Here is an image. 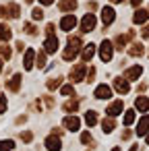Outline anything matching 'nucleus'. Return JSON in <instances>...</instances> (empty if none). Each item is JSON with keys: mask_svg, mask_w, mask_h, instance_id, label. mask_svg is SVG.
Segmentation results:
<instances>
[{"mask_svg": "<svg viewBox=\"0 0 149 151\" xmlns=\"http://www.w3.org/2000/svg\"><path fill=\"white\" fill-rule=\"evenodd\" d=\"M93 27H95V15H85L83 21H81V29H83V33L93 31Z\"/></svg>", "mask_w": 149, "mask_h": 151, "instance_id": "7ed1b4c3", "label": "nucleus"}, {"mask_svg": "<svg viewBox=\"0 0 149 151\" xmlns=\"http://www.w3.org/2000/svg\"><path fill=\"white\" fill-rule=\"evenodd\" d=\"M4 110H6V99H4V95H0V114Z\"/></svg>", "mask_w": 149, "mask_h": 151, "instance_id": "bb28decb", "label": "nucleus"}, {"mask_svg": "<svg viewBox=\"0 0 149 151\" xmlns=\"http://www.w3.org/2000/svg\"><path fill=\"white\" fill-rule=\"evenodd\" d=\"M141 73H143V68H141V66H130V68L126 70V79H128V81H135V79H139V77H141Z\"/></svg>", "mask_w": 149, "mask_h": 151, "instance_id": "9b49d317", "label": "nucleus"}, {"mask_svg": "<svg viewBox=\"0 0 149 151\" xmlns=\"http://www.w3.org/2000/svg\"><path fill=\"white\" fill-rule=\"evenodd\" d=\"M147 19H149V13L147 11H137L135 17H132V23L135 25H143V23H147Z\"/></svg>", "mask_w": 149, "mask_h": 151, "instance_id": "0eeeda50", "label": "nucleus"}, {"mask_svg": "<svg viewBox=\"0 0 149 151\" xmlns=\"http://www.w3.org/2000/svg\"><path fill=\"white\" fill-rule=\"evenodd\" d=\"M33 58H35V52L29 48L27 52H25V60H23V66L29 70V68H33Z\"/></svg>", "mask_w": 149, "mask_h": 151, "instance_id": "9d476101", "label": "nucleus"}, {"mask_svg": "<svg viewBox=\"0 0 149 151\" xmlns=\"http://www.w3.org/2000/svg\"><path fill=\"white\" fill-rule=\"evenodd\" d=\"M44 48H46V52H48V54H54V52L58 50V40H56V35H48V40H46Z\"/></svg>", "mask_w": 149, "mask_h": 151, "instance_id": "423d86ee", "label": "nucleus"}, {"mask_svg": "<svg viewBox=\"0 0 149 151\" xmlns=\"http://www.w3.org/2000/svg\"><path fill=\"white\" fill-rule=\"evenodd\" d=\"M147 126H149V116H145V118H143V120L139 122V130H137V132H139V134H145Z\"/></svg>", "mask_w": 149, "mask_h": 151, "instance_id": "412c9836", "label": "nucleus"}, {"mask_svg": "<svg viewBox=\"0 0 149 151\" xmlns=\"http://www.w3.org/2000/svg\"><path fill=\"white\" fill-rule=\"evenodd\" d=\"M77 9V0H62L60 2V11H75Z\"/></svg>", "mask_w": 149, "mask_h": 151, "instance_id": "dca6fc26", "label": "nucleus"}, {"mask_svg": "<svg viewBox=\"0 0 149 151\" xmlns=\"http://www.w3.org/2000/svg\"><path fill=\"white\" fill-rule=\"evenodd\" d=\"M114 87H116V91H120V93H128V83H126L124 79H116V81H114Z\"/></svg>", "mask_w": 149, "mask_h": 151, "instance_id": "4468645a", "label": "nucleus"}, {"mask_svg": "<svg viewBox=\"0 0 149 151\" xmlns=\"http://www.w3.org/2000/svg\"><path fill=\"white\" fill-rule=\"evenodd\" d=\"M31 17H33L35 21H40V19H44V13H42V9H33V13H31Z\"/></svg>", "mask_w": 149, "mask_h": 151, "instance_id": "a878e982", "label": "nucleus"}, {"mask_svg": "<svg viewBox=\"0 0 149 151\" xmlns=\"http://www.w3.org/2000/svg\"><path fill=\"white\" fill-rule=\"evenodd\" d=\"M46 147H48L50 151H58V149H60V141H58L56 137H48V139H46Z\"/></svg>", "mask_w": 149, "mask_h": 151, "instance_id": "ddd939ff", "label": "nucleus"}, {"mask_svg": "<svg viewBox=\"0 0 149 151\" xmlns=\"http://www.w3.org/2000/svg\"><path fill=\"white\" fill-rule=\"evenodd\" d=\"M0 70H2V62H0Z\"/></svg>", "mask_w": 149, "mask_h": 151, "instance_id": "f704fd0d", "label": "nucleus"}, {"mask_svg": "<svg viewBox=\"0 0 149 151\" xmlns=\"http://www.w3.org/2000/svg\"><path fill=\"white\" fill-rule=\"evenodd\" d=\"M85 118H87V124H89V126H93V124L97 122V116H95V112H87V116H85Z\"/></svg>", "mask_w": 149, "mask_h": 151, "instance_id": "b1692460", "label": "nucleus"}, {"mask_svg": "<svg viewBox=\"0 0 149 151\" xmlns=\"http://www.w3.org/2000/svg\"><path fill=\"white\" fill-rule=\"evenodd\" d=\"M27 2H33V0H27Z\"/></svg>", "mask_w": 149, "mask_h": 151, "instance_id": "c9c22d12", "label": "nucleus"}, {"mask_svg": "<svg viewBox=\"0 0 149 151\" xmlns=\"http://www.w3.org/2000/svg\"><path fill=\"white\" fill-rule=\"evenodd\" d=\"M120 110H122V101H114V104L108 108V114H110V116H116V114H120Z\"/></svg>", "mask_w": 149, "mask_h": 151, "instance_id": "f3484780", "label": "nucleus"}, {"mask_svg": "<svg viewBox=\"0 0 149 151\" xmlns=\"http://www.w3.org/2000/svg\"><path fill=\"white\" fill-rule=\"evenodd\" d=\"M93 52H95V46H93V44H87V46H85V50H83V54H81V56H83V60H85V62H87V60H91Z\"/></svg>", "mask_w": 149, "mask_h": 151, "instance_id": "2eb2a0df", "label": "nucleus"}, {"mask_svg": "<svg viewBox=\"0 0 149 151\" xmlns=\"http://www.w3.org/2000/svg\"><path fill=\"white\" fill-rule=\"evenodd\" d=\"M104 128H106V132H110V130L114 128V122H112V120H106V122H104Z\"/></svg>", "mask_w": 149, "mask_h": 151, "instance_id": "c85d7f7f", "label": "nucleus"}, {"mask_svg": "<svg viewBox=\"0 0 149 151\" xmlns=\"http://www.w3.org/2000/svg\"><path fill=\"white\" fill-rule=\"evenodd\" d=\"M75 25H77V17H75V15H66V17H62V21H60V29H62V31H71Z\"/></svg>", "mask_w": 149, "mask_h": 151, "instance_id": "20e7f679", "label": "nucleus"}, {"mask_svg": "<svg viewBox=\"0 0 149 151\" xmlns=\"http://www.w3.org/2000/svg\"><path fill=\"white\" fill-rule=\"evenodd\" d=\"M13 147H15V141H11V139L9 141H0V151H11Z\"/></svg>", "mask_w": 149, "mask_h": 151, "instance_id": "4be33fe9", "label": "nucleus"}, {"mask_svg": "<svg viewBox=\"0 0 149 151\" xmlns=\"http://www.w3.org/2000/svg\"><path fill=\"white\" fill-rule=\"evenodd\" d=\"M112 2H122V0H112Z\"/></svg>", "mask_w": 149, "mask_h": 151, "instance_id": "72a5a7b5", "label": "nucleus"}, {"mask_svg": "<svg viewBox=\"0 0 149 151\" xmlns=\"http://www.w3.org/2000/svg\"><path fill=\"white\" fill-rule=\"evenodd\" d=\"M128 52H130V56H141V54H143L145 50H143V46H141V44H132Z\"/></svg>", "mask_w": 149, "mask_h": 151, "instance_id": "6ab92c4d", "label": "nucleus"}, {"mask_svg": "<svg viewBox=\"0 0 149 151\" xmlns=\"http://www.w3.org/2000/svg\"><path fill=\"white\" fill-rule=\"evenodd\" d=\"M141 33H143V37H145V40H149V25H147V27H145Z\"/></svg>", "mask_w": 149, "mask_h": 151, "instance_id": "7c9ffc66", "label": "nucleus"}, {"mask_svg": "<svg viewBox=\"0 0 149 151\" xmlns=\"http://www.w3.org/2000/svg\"><path fill=\"white\" fill-rule=\"evenodd\" d=\"M37 64H40L42 68L46 66V54H40V58H37Z\"/></svg>", "mask_w": 149, "mask_h": 151, "instance_id": "c756f323", "label": "nucleus"}, {"mask_svg": "<svg viewBox=\"0 0 149 151\" xmlns=\"http://www.w3.org/2000/svg\"><path fill=\"white\" fill-rule=\"evenodd\" d=\"M114 17H116V13H114L112 6H104L101 9V21H104V25H110L114 21Z\"/></svg>", "mask_w": 149, "mask_h": 151, "instance_id": "39448f33", "label": "nucleus"}, {"mask_svg": "<svg viewBox=\"0 0 149 151\" xmlns=\"http://www.w3.org/2000/svg\"><path fill=\"white\" fill-rule=\"evenodd\" d=\"M19 85H21V77L19 75H15L11 81H9V89H13V91H17L19 89Z\"/></svg>", "mask_w": 149, "mask_h": 151, "instance_id": "aec40b11", "label": "nucleus"}, {"mask_svg": "<svg viewBox=\"0 0 149 151\" xmlns=\"http://www.w3.org/2000/svg\"><path fill=\"white\" fill-rule=\"evenodd\" d=\"M40 2H42V4H52L54 0H40Z\"/></svg>", "mask_w": 149, "mask_h": 151, "instance_id": "473e14b6", "label": "nucleus"}, {"mask_svg": "<svg viewBox=\"0 0 149 151\" xmlns=\"http://www.w3.org/2000/svg\"><path fill=\"white\" fill-rule=\"evenodd\" d=\"M83 75H85V64H79V66H75L73 68V73H71V79L77 83V81H83Z\"/></svg>", "mask_w": 149, "mask_h": 151, "instance_id": "6e6552de", "label": "nucleus"}, {"mask_svg": "<svg viewBox=\"0 0 149 151\" xmlns=\"http://www.w3.org/2000/svg\"><path fill=\"white\" fill-rule=\"evenodd\" d=\"M135 106H137L141 112H145V110L149 108V99H147V97H139V99L135 101Z\"/></svg>", "mask_w": 149, "mask_h": 151, "instance_id": "a211bd4d", "label": "nucleus"}, {"mask_svg": "<svg viewBox=\"0 0 149 151\" xmlns=\"http://www.w3.org/2000/svg\"><path fill=\"white\" fill-rule=\"evenodd\" d=\"M132 120H135V110H128L126 116H124V124H130Z\"/></svg>", "mask_w": 149, "mask_h": 151, "instance_id": "393cba45", "label": "nucleus"}, {"mask_svg": "<svg viewBox=\"0 0 149 151\" xmlns=\"http://www.w3.org/2000/svg\"><path fill=\"white\" fill-rule=\"evenodd\" d=\"M79 124H81V122H79V118H77V116H68V118H64V126H66L68 130H77V128H79Z\"/></svg>", "mask_w": 149, "mask_h": 151, "instance_id": "f8f14e48", "label": "nucleus"}, {"mask_svg": "<svg viewBox=\"0 0 149 151\" xmlns=\"http://www.w3.org/2000/svg\"><path fill=\"white\" fill-rule=\"evenodd\" d=\"M11 37V29L6 25H0V40H9Z\"/></svg>", "mask_w": 149, "mask_h": 151, "instance_id": "5701e85b", "label": "nucleus"}, {"mask_svg": "<svg viewBox=\"0 0 149 151\" xmlns=\"http://www.w3.org/2000/svg\"><path fill=\"white\" fill-rule=\"evenodd\" d=\"M112 54H114L112 42L104 40V42H101V48H99V56H101V60H104V62H110V60H112Z\"/></svg>", "mask_w": 149, "mask_h": 151, "instance_id": "f03ea898", "label": "nucleus"}, {"mask_svg": "<svg viewBox=\"0 0 149 151\" xmlns=\"http://www.w3.org/2000/svg\"><path fill=\"white\" fill-rule=\"evenodd\" d=\"M62 95H73V87L71 85H64L62 87Z\"/></svg>", "mask_w": 149, "mask_h": 151, "instance_id": "cd10ccee", "label": "nucleus"}, {"mask_svg": "<svg viewBox=\"0 0 149 151\" xmlns=\"http://www.w3.org/2000/svg\"><path fill=\"white\" fill-rule=\"evenodd\" d=\"M110 95H112V91H110L108 85H99V87L95 89V97H97V99H108Z\"/></svg>", "mask_w": 149, "mask_h": 151, "instance_id": "1a4fd4ad", "label": "nucleus"}, {"mask_svg": "<svg viewBox=\"0 0 149 151\" xmlns=\"http://www.w3.org/2000/svg\"><path fill=\"white\" fill-rule=\"evenodd\" d=\"M79 48H81V40H79V37H71V40H68V46H66V50H64V54H62V58H64V60H73V58L77 56V52H79Z\"/></svg>", "mask_w": 149, "mask_h": 151, "instance_id": "f257e3e1", "label": "nucleus"}, {"mask_svg": "<svg viewBox=\"0 0 149 151\" xmlns=\"http://www.w3.org/2000/svg\"><path fill=\"white\" fill-rule=\"evenodd\" d=\"M141 2H143V0H130V4H132V6H139Z\"/></svg>", "mask_w": 149, "mask_h": 151, "instance_id": "2f4dec72", "label": "nucleus"}]
</instances>
